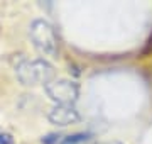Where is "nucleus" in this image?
I'll return each mask as SVG.
<instances>
[{"label": "nucleus", "instance_id": "nucleus-8", "mask_svg": "<svg viewBox=\"0 0 152 144\" xmlns=\"http://www.w3.org/2000/svg\"><path fill=\"white\" fill-rule=\"evenodd\" d=\"M149 53H152V36L149 37V41H147L145 48L142 49V54H144V56H145V54H149Z\"/></svg>", "mask_w": 152, "mask_h": 144}, {"label": "nucleus", "instance_id": "nucleus-9", "mask_svg": "<svg viewBox=\"0 0 152 144\" xmlns=\"http://www.w3.org/2000/svg\"><path fill=\"white\" fill-rule=\"evenodd\" d=\"M90 144H122L120 141H93Z\"/></svg>", "mask_w": 152, "mask_h": 144}, {"label": "nucleus", "instance_id": "nucleus-1", "mask_svg": "<svg viewBox=\"0 0 152 144\" xmlns=\"http://www.w3.org/2000/svg\"><path fill=\"white\" fill-rule=\"evenodd\" d=\"M15 75L19 82L26 87H36V85H46L53 82L56 76L54 66L44 58L36 60H24L15 66Z\"/></svg>", "mask_w": 152, "mask_h": 144}, {"label": "nucleus", "instance_id": "nucleus-5", "mask_svg": "<svg viewBox=\"0 0 152 144\" xmlns=\"http://www.w3.org/2000/svg\"><path fill=\"white\" fill-rule=\"evenodd\" d=\"M90 137H91L90 132H76V134H69V136L63 137L61 144H81L85 141H88Z\"/></svg>", "mask_w": 152, "mask_h": 144}, {"label": "nucleus", "instance_id": "nucleus-3", "mask_svg": "<svg viewBox=\"0 0 152 144\" xmlns=\"http://www.w3.org/2000/svg\"><path fill=\"white\" fill-rule=\"evenodd\" d=\"M44 90L56 105H75L80 97V85L75 80H66V78L49 82Z\"/></svg>", "mask_w": 152, "mask_h": 144}, {"label": "nucleus", "instance_id": "nucleus-7", "mask_svg": "<svg viewBox=\"0 0 152 144\" xmlns=\"http://www.w3.org/2000/svg\"><path fill=\"white\" fill-rule=\"evenodd\" d=\"M14 137L9 132H0V144H14Z\"/></svg>", "mask_w": 152, "mask_h": 144}, {"label": "nucleus", "instance_id": "nucleus-6", "mask_svg": "<svg viewBox=\"0 0 152 144\" xmlns=\"http://www.w3.org/2000/svg\"><path fill=\"white\" fill-rule=\"evenodd\" d=\"M61 141H63V136L61 134H48V136H44L41 139L42 144H61Z\"/></svg>", "mask_w": 152, "mask_h": 144}, {"label": "nucleus", "instance_id": "nucleus-4", "mask_svg": "<svg viewBox=\"0 0 152 144\" xmlns=\"http://www.w3.org/2000/svg\"><path fill=\"white\" fill-rule=\"evenodd\" d=\"M48 119L51 124H54L58 127H66V126L78 124L81 120V115L75 109V105H54L49 110Z\"/></svg>", "mask_w": 152, "mask_h": 144}, {"label": "nucleus", "instance_id": "nucleus-2", "mask_svg": "<svg viewBox=\"0 0 152 144\" xmlns=\"http://www.w3.org/2000/svg\"><path fill=\"white\" fill-rule=\"evenodd\" d=\"M29 36L32 39L34 48L42 56L58 58L59 56V39L54 27L46 19H34L29 27Z\"/></svg>", "mask_w": 152, "mask_h": 144}]
</instances>
